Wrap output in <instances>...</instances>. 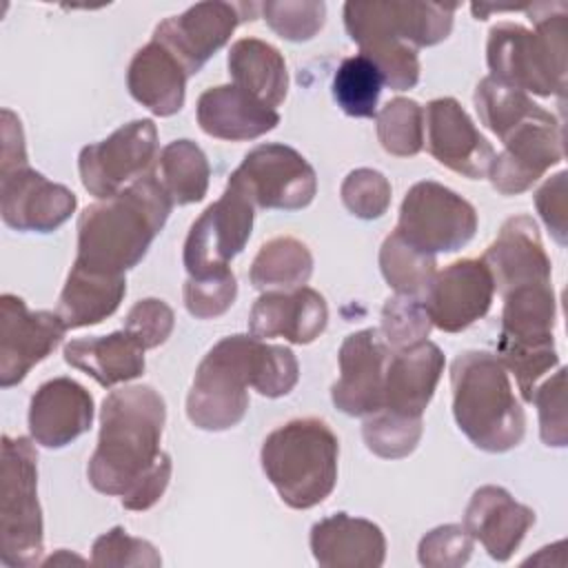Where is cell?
Returning <instances> with one entry per match:
<instances>
[{
	"mask_svg": "<svg viewBox=\"0 0 568 568\" xmlns=\"http://www.w3.org/2000/svg\"><path fill=\"white\" fill-rule=\"evenodd\" d=\"M186 80L184 67L155 40L135 51L126 71L133 100L160 118H169L184 106Z\"/></svg>",
	"mask_w": 568,
	"mask_h": 568,
	"instance_id": "obj_27",
	"label": "cell"
},
{
	"mask_svg": "<svg viewBox=\"0 0 568 568\" xmlns=\"http://www.w3.org/2000/svg\"><path fill=\"white\" fill-rule=\"evenodd\" d=\"M311 550L322 568H379L386 537L377 524L337 513L313 524Z\"/></svg>",
	"mask_w": 568,
	"mask_h": 568,
	"instance_id": "obj_24",
	"label": "cell"
},
{
	"mask_svg": "<svg viewBox=\"0 0 568 568\" xmlns=\"http://www.w3.org/2000/svg\"><path fill=\"white\" fill-rule=\"evenodd\" d=\"M499 140L504 149L495 153L486 178L501 195L528 191L550 166L564 160L561 122L546 109L515 124Z\"/></svg>",
	"mask_w": 568,
	"mask_h": 568,
	"instance_id": "obj_12",
	"label": "cell"
},
{
	"mask_svg": "<svg viewBox=\"0 0 568 568\" xmlns=\"http://www.w3.org/2000/svg\"><path fill=\"white\" fill-rule=\"evenodd\" d=\"M257 209L297 211L313 202L317 175L293 146L268 142L251 149L229 178Z\"/></svg>",
	"mask_w": 568,
	"mask_h": 568,
	"instance_id": "obj_9",
	"label": "cell"
},
{
	"mask_svg": "<svg viewBox=\"0 0 568 568\" xmlns=\"http://www.w3.org/2000/svg\"><path fill=\"white\" fill-rule=\"evenodd\" d=\"M255 11L257 4L253 2H197L184 13L162 20L151 40L173 53L186 75H195L204 62L231 40L237 24L255 18Z\"/></svg>",
	"mask_w": 568,
	"mask_h": 568,
	"instance_id": "obj_13",
	"label": "cell"
},
{
	"mask_svg": "<svg viewBox=\"0 0 568 568\" xmlns=\"http://www.w3.org/2000/svg\"><path fill=\"white\" fill-rule=\"evenodd\" d=\"M444 353L437 344L424 339L408 348L395 351L386 366L384 377V404L382 408L422 417L437 382L444 373Z\"/></svg>",
	"mask_w": 568,
	"mask_h": 568,
	"instance_id": "obj_25",
	"label": "cell"
},
{
	"mask_svg": "<svg viewBox=\"0 0 568 568\" xmlns=\"http://www.w3.org/2000/svg\"><path fill=\"white\" fill-rule=\"evenodd\" d=\"M539 413V435L546 446L564 448L568 444L566 426V368L561 366L550 379L535 388L532 399Z\"/></svg>",
	"mask_w": 568,
	"mask_h": 568,
	"instance_id": "obj_46",
	"label": "cell"
},
{
	"mask_svg": "<svg viewBox=\"0 0 568 568\" xmlns=\"http://www.w3.org/2000/svg\"><path fill=\"white\" fill-rule=\"evenodd\" d=\"M126 293V277L102 273L73 262L55 313L67 328H82L100 324L111 317Z\"/></svg>",
	"mask_w": 568,
	"mask_h": 568,
	"instance_id": "obj_29",
	"label": "cell"
},
{
	"mask_svg": "<svg viewBox=\"0 0 568 568\" xmlns=\"http://www.w3.org/2000/svg\"><path fill=\"white\" fill-rule=\"evenodd\" d=\"M93 424V397L71 377H53L33 393L29 404L31 439L44 448H62Z\"/></svg>",
	"mask_w": 568,
	"mask_h": 568,
	"instance_id": "obj_20",
	"label": "cell"
},
{
	"mask_svg": "<svg viewBox=\"0 0 568 568\" xmlns=\"http://www.w3.org/2000/svg\"><path fill=\"white\" fill-rule=\"evenodd\" d=\"M382 87V73L362 53L344 58L333 75V98L337 106L351 118L377 115Z\"/></svg>",
	"mask_w": 568,
	"mask_h": 568,
	"instance_id": "obj_36",
	"label": "cell"
},
{
	"mask_svg": "<svg viewBox=\"0 0 568 568\" xmlns=\"http://www.w3.org/2000/svg\"><path fill=\"white\" fill-rule=\"evenodd\" d=\"M430 328L433 324L422 297L397 293L384 302L382 326L377 331L393 353L424 342Z\"/></svg>",
	"mask_w": 568,
	"mask_h": 568,
	"instance_id": "obj_40",
	"label": "cell"
},
{
	"mask_svg": "<svg viewBox=\"0 0 568 568\" xmlns=\"http://www.w3.org/2000/svg\"><path fill=\"white\" fill-rule=\"evenodd\" d=\"M395 231L422 253H453L475 237L477 211L453 189L424 180L406 191Z\"/></svg>",
	"mask_w": 568,
	"mask_h": 568,
	"instance_id": "obj_8",
	"label": "cell"
},
{
	"mask_svg": "<svg viewBox=\"0 0 568 568\" xmlns=\"http://www.w3.org/2000/svg\"><path fill=\"white\" fill-rule=\"evenodd\" d=\"M171 209L173 202L155 173L138 178L120 193L80 213L75 262L102 273L124 275L142 262Z\"/></svg>",
	"mask_w": 568,
	"mask_h": 568,
	"instance_id": "obj_3",
	"label": "cell"
},
{
	"mask_svg": "<svg viewBox=\"0 0 568 568\" xmlns=\"http://www.w3.org/2000/svg\"><path fill=\"white\" fill-rule=\"evenodd\" d=\"M501 308L499 337L519 344H550L557 322L552 284H526L508 291Z\"/></svg>",
	"mask_w": 568,
	"mask_h": 568,
	"instance_id": "obj_31",
	"label": "cell"
},
{
	"mask_svg": "<svg viewBox=\"0 0 568 568\" xmlns=\"http://www.w3.org/2000/svg\"><path fill=\"white\" fill-rule=\"evenodd\" d=\"M78 197L29 164L0 169V215L16 231L51 233L75 213Z\"/></svg>",
	"mask_w": 568,
	"mask_h": 568,
	"instance_id": "obj_15",
	"label": "cell"
},
{
	"mask_svg": "<svg viewBox=\"0 0 568 568\" xmlns=\"http://www.w3.org/2000/svg\"><path fill=\"white\" fill-rule=\"evenodd\" d=\"M91 564L95 566H162V557L153 544L140 537H131L124 528L115 526L100 535L91 548Z\"/></svg>",
	"mask_w": 568,
	"mask_h": 568,
	"instance_id": "obj_45",
	"label": "cell"
},
{
	"mask_svg": "<svg viewBox=\"0 0 568 568\" xmlns=\"http://www.w3.org/2000/svg\"><path fill=\"white\" fill-rule=\"evenodd\" d=\"M0 477V559L9 568H29L44 550L38 455L29 437L2 435Z\"/></svg>",
	"mask_w": 568,
	"mask_h": 568,
	"instance_id": "obj_7",
	"label": "cell"
},
{
	"mask_svg": "<svg viewBox=\"0 0 568 568\" xmlns=\"http://www.w3.org/2000/svg\"><path fill=\"white\" fill-rule=\"evenodd\" d=\"M29 164L27 149H24V133L20 118L11 109H2V153H0V169Z\"/></svg>",
	"mask_w": 568,
	"mask_h": 568,
	"instance_id": "obj_50",
	"label": "cell"
},
{
	"mask_svg": "<svg viewBox=\"0 0 568 568\" xmlns=\"http://www.w3.org/2000/svg\"><path fill=\"white\" fill-rule=\"evenodd\" d=\"M495 297V282L481 260H457L435 271L422 302L430 324L444 333H459L481 320Z\"/></svg>",
	"mask_w": 568,
	"mask_h": 568,
	"instance_id": "obj_16",
	"label": "cell"
},
{
	"mask_svg": "<svg viewBox=\"0 0 568 568\" xmlns=\"http://www.w3.org/2000/svg\"><path fill=\"white\" fill-rule=\"evenodd\" d=\"M155 160L158 126L142 118L122 124L95 144H87L78 155V169L82 186L98 200H106L151 173Z\"/></svg>",
	"mask_w": 568,
	"mask_h": 568,
	"instance_id": "obj_11",
	"label": "cell"
},
{
	"mask_svg": "<svg viewBox=\"0 0 568 568\" xmlns=\"http://www.w3.org/2000/svg\"><path fill=\"white\" fill-rule=\"evenodd\" d=\"M379 22L413 49L433 47L453 31L457 4L437 2H371Z\"/></svg>",
	"mask_w": 568,
	"mask_h": 568,
	"instance_id": "obj_32",
	"label": "cell"
},
{
	"mask_svg": "<svg viewBox=\"0 0 568 568\" xmlns=\"http://www.w3.org/2000/svg\"><path fill=\"white\" fill-rule=\"evenodd\" d=\"M313 273L308 246L291 235H280L260 246L248 268V280L257 291H291L306 286Z\"/></svg>",
	"mask_w": 568,
	"mask_h": 568,
	"instance_id": "obj_34",
	"label": "cell"
},
{
	"mask_svg": "<svg viewBox=\"0 0 568 568\" xmlns=\"http://www.w3.org/2000/svg\"><path fill=\"white\" fill-rule=\"evenodd\" d=\"M339 442L317 417L291 419L266 435L260 462L280 499L306 510L322 504L337 481Z\"/></svg>",
	"mask_w": 568,
	"mask_h": 568,
	"instance_id": "obj_6",
	"label": "cell"
},
{
	"mask_svg": "<svg viewBox=\"0 0 568 568\" xmlns=\"http://www.w3.org/2000/svg\"><path fill=\"white\" fill-rule=\"evenodd\" d=\"M497 357L508 373L515 375L521 399L530 402L537 382L559 364L555 342L550 344H519L499 337Z\"/></svg>",
	"mask_w": 568,
	"mask_h": 568,
	"instance_id": "obj_41",
	"label": "cell"
},
{
	"mask_svg": "<svg viewBox=\"0 0 568 568\" xmlns=\"http://www.w3.org/2000/svg\"><path fill=\"white\" fill-rule=\"evenodd\" d=\"M344 27L359 53L368 58L393 91L413 89L419 80L417 49L393 36L375 16L371 2H346Z\"/></svg>",
	"mask_w": 568,
	"mask_h": 568,
	"instance_id": "obj_23",
	"label": "cell"
},
{
	"mask_svg": "<svg viewBox=\"0 0 568 568\" xmlns=\"http://www.w3.org/2000/svg\"><path fill=\"white\" fill-rule=\"evenodd\" d=\"M266 24L284 40L304 42L311 40L326 20V4L317 0H284L264 2L262 7Z\"/></svg>",
	"mask_w": 568,
	"mask_h": 568,
	"instance_id": "obj_42",
	"label": "cell"
},
{
	"mask_svg": "<svg viewBox=\"0 0 568 568\" xmlns=\"http://www.w3.org/2000/svg\"><path fill=\"white\" fill-rule=\"evenodd\" d=\"M328 324V306L311 286L291 291H264L248 315V331L260 339L284 337L293 344H311Z\"/></svg>",
	"mask_w": 568,
	"mask_h": 568,
	"instance_id": "obj_22",
	"label": "cell"
},
{
	"mask_svg": "<svg viewBox=\"0 0 568 568\" xmlns=\"http://www.w3.org/2000/svg\"><path fill=\"white\" fill-rule=\"evenodd\" d=\"M175 324L173 308L158 297H146L135 302L124 320V331L144 348H155L166 342Z\"/></svg>",
	"mask_w": 568,
	"mask_h": 568,
	"instance_id": "obj_48",
	"label": "cell"
},
{
	"mask_svg": "<svg viewBox=\"0 0 568 568\" xmlns=\"http://www.w3.org/2000/svg\"><path fill=\"white\" fill-rule=\"evenodd\" d=\"M226 67L237 89L275 109L288 91V71L284 55L260 38H240L229 49Z\"/></svg>",
	"mask_w": 568,
	"mask_h": 568,
	"instance_id": "obj_30",
	"label": "cell"
},
{
	"mask_svg": "<svg viewBox=\"0 0 568 568\" xmlns=\"http://www.w3.org/2000/svg\"><path fill=\"white\" fill-rule=\"evenodd\" d=\"M470 552L473 537L457 524L433 528L417 546V559L426 568H459L470 559Z\"/></svg>",
	"mask_w": 568,
	"mask_h": 568,
	"instance_id": "obj_47",
	"label": "cell"
},
{
	"mask_svg": "<svg viewBox=\"0 0 568 568\" xmlns=\"http://www.w3.org/2000/svg\"><path fill=\"white\" fill-rule=\"evenodd\" d=\"M424 433V419L399 415L386 408H379L366 415L362 424V437L371 453L384 459H402L410 455Z\"/></svg>",
	"mask_w": 568,
	"mask_h": 568,
	"instance_id": "obj_39",
	"label": "cell"
},
{
	"mask_svg": "<svg viewBox=\"0 0 568 568\" xmlns=\"http://www.w3.org/2000/svg\"><path fill=\"white\" fill-rule=\"evenodd\" d=\"M424 129L426 149L439 164L468 180L488 175L495 149L455 98L430 100L424 109Z\"/></svg>",
	"mask_w": 568,
	"mask_h": 568,
	"instance_id": "obj_18",
	"label": "cell"
},
{
	"mask_svg": "<svg viewBox=\"0 0 568 568\" xmlns=\"http://www.w3.org/2000/svg\"><path fill=\"white\" fill-rule=\"evenodd\" d=\"M64 362L104 388L140 377L146 366L144 348L124 328L102 337L71 339L64 346Z\"/></svg>",
	"mask_w": 568,
	"mask_h": 568,
	"instance_id": "obj_28",
	"label": "cell"
},
{
	"mask_svg": "<svg viewBox=\"0 0 568 568\" xmlns=\"http://www.w3.org/2000/svg\"><path fill=\"white\" fill-rule=\"evenodd\" d=\"M153 173L171 197L173 206L200 202L209 191V160L204 151L186 138L173 140L160 151Z\"/></svg>",
	"mask_w": 568,
	"mask_h": 568,
	"instance_id": "obj_33",
	"label": "cell"
},
{
	"mask_svg": "<svg viewBox=\"0 0 568 568\" xmlns=\"http://www.w3.org/2000/svg\"><path fill=\"white\" fill-rule=\"evenodd\" d=\"M390 348L377 328H362L346 335L339 346V377L331 386L337 410L351 417H366L384 404V377Z\"/></svg>",
	"mask_w": 568,
	"mask_h": 568,
	"instance_id": "obj_17",
	"label": "cell"
},
{
	"mask_svg": "<svg viewBox=\"0 0 568 568\" xmlns=\"http://www.w3.org/2000/svg\"><path fill=\"white\" fill-rule=\"evenodd\" d=\"M253 217V202L229 180L220 200L209 204L191 224L182 253L189 277H204L229 268V262L242 253L251 237Z\"/></svg>",
	"mask_w": 568,
	"mask_h": 568,
	"instance_id": "obj_10",
	"label": "cell"
},
{
	"mask_svg": "<svg viewBox=\"0 0 568 568\" xmlns=\"http://www.w3.org/2000/svg\"><path fill=\"white\" fill-rule=\"evenodd\" d=\"M200 129L217 140H255L280 124L277 109L266 106L235 84L206 89L195 106Z\"/></svg>",
	"mask_w": 568,
	"mask_h": 568,
	"instance_id": "obj_26",
	"label": "cell"
},
{
	"mask_svg": "<svg viewBox=\"0 0 568 568\" xmlns=\"http://www.w3.org/2000/svg\"><path fill=\"white\" fill-rule=\"evenodd\" d=\"M339 197L355 217L377 220L390 206V182L375 169H355L344 178Z\"/></svg>",
	"mask_w": 568,
	"mask_h": 568,
	"instance_id": "obj_44",
	"label": "cell"
},
{
	"mask_svg": "<svg viewBox=\"0 0 568 568\" xmlns=\"http://www.w3.org/2000/svg\"><path fill=\"white\" fill-rule=\"evenodd\" d=\"M473 100L481 124H486L497 138L541 109L528 98V93L504 84L493 75L479 80Z\"/></svg>",
	"mask_w": 568,
	"mask_h": 568,
	"instance_id": "obj_37",
	"label": "cell"
},
{
	"mask_svg": "<svg viewBox=\"0 0 568 568\" xmlns=\"http://www.w3.org/2000/svg\"><path fill=\"white\" fill-rule=\"evenodd\" d=\"M532 524L535 510L519 504L506 488L493 484L477 488L464 513L466 532L495 561H508Z\"/></svg>",
	"mask_w": 568,
	"mask_h": 568,
	"instance_id": "obj_21",
	"label": "cell"
},
{
	"mask_svg": "<svg viewBox=\"0 0 568 568\" xmlns=\"http://www.w3.org/2000/svg\"><path fill=\"white\" fill-rule=\"evenodd\" d=\"M166 422L162 395L146 384L111 390L100 408L98 446L87 475L98 493L120 497L126 510H149L171 479V455L160 448Z\"/></svg>",
	"mask_w": 568,
	"mask_h": 568,
	"instance_id": "obj_1",
	"label": "cell"
},
{
	"mask_svg": "<svg viewBox=\"0 0 568 568\" xmlns=\"http://www.w3.org/2000/svg\"><path fill=\"white\" fill-rule=\"evenodd\" d=\"M535 31L499 22L488 31L486 60L490 75L524 93L564 98L566 91V4L524 7Z\"/></svg>",
	"mask_w": 568,
	"mask_h": 568,
	"instance_id": "obj_4",
	"label": "cell"
},
{
	"mask_svg": "<svg viewBox=\"0 0 568 568\" xmlns=\"http://www.w3.org/2000/svg\"><path fill=\"white\" fill-rule=\"evenodd\" d=\"M566 171H559L550 180L541 184V189L535 193V206L557 240V244H566Z\"/></svg>",
	"mask_w": 568,
	"mask_h": 568,
	"instance_id": "obj_49",
	"label": "cell"
},
{
	"mask_svg": "<svg viewBox=\"0 0 568 568\" xmlns=\"http://www.w3.org/2000/svg\"><path fill=\"white\" fill-rule=\"evenodd\" d=\"M435 255L417 251L397 231H393L379 248V268L386 284L399 295L422 297L435 275Z\"/></svg>",
	"mask_w": 568,
	"mask_h": 568,
	"instance_id": "obj_35",
	"label": "cell"
},
{
	"mask_svg": "<svg viewBox=\"0 0 568 568\" xmlns=\"http://www.w3.org/2000/svg\"><path fill=\"white\" fill-rule=\"evenodd\" d=\"M481 262L488 266L495 291L501 295L517 286L550 282V257L530 215L508 217L484 251Z\"/></svg>",
	"mask_w": 568,
	"mask_h": 568,
	"instance_id": "obj_19",
	"label": "cell"
},
{
	"mask_svg": "<svg viewBox=\"0 0 568 568\" xmlns=\"http://www.w3.org/2000/svg\"><path fill=\"white\" fill-rule=\"evenodd\" d=\"M377 138L386 153L413 158L424 146V106L410 98L388 100L375 115Z\"/></svg>",
	"mask_w": 568,
	"mask_h": 568,
	"instance_id": "obj_38",
	"label": "cell"
},
{
	"mask_svg": "<svg viewBox=\"0 0 568 568\" xmlns=\"http://www.w3.org/2000/svg\"><path fill=\"white\" fill-rule=\"evenodd\" d=\"M300 379L295 353L255 335L222 337L200 362L186 395V417L202 430H229L248 410L246 386L264 397L288 395Z\"/></svg>",
	"mask_w": 568,
	"mask_h": 568,
	"instance_id": "obj_2",
	"label": "cell"
},
{
	"mask_svg": "<svg viewBox=\"0 0 568 568\" xmlns=\"http://www.w3.org/2000/svg\"><path fill=\"white\" fill-rule=\"evenodd\" d=\"M184 306L197 320H215L224 315L237 297V280L231 268L204 277H186Z\"/></svg>",
	"mask_w": 568,
	"mask_h": 568,
	"instance_id": "obj_43",
	"label": "cell"
},
{
	"mask_svg": "<svg viewBox=\"0 0 568 568\" xmlns=\"http://www.w3.org/2000/svg\"><path fill=\"white\" fill-rule=\"evenodd\" d=\"M67 331L55 311H29L22 297L4 293L0 297V386L20 384L53 353Z\"/></svg>",
	"mask_w": 568,
	"mask_h": 568,
	"instance_id": "obj_14",
	"label": "cell"
},
{
	"mask_svg": "<svg viewBox=\"0 0 568 568\" xmlns=\"http://www.w3.org/2000/svg\"><path fill=\"white\" fill-rule=\"evenodd\" d=\"M453 415L459 430L486 453H506L524 439L526 415L508 371L488 351H466L450 366Z\"/></svg>",
	"mask_w": 568,
	"mask_h": 568,
	"instance_id": "obj_5",
	"label": "cell"
}]
</instances>
